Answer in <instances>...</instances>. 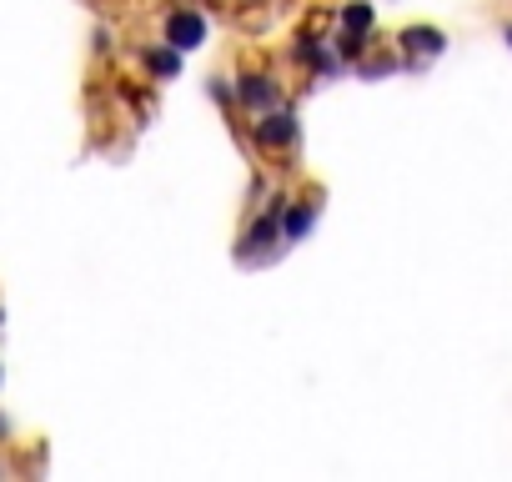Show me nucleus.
Returning a JSON list of instances; mask_svg holds the SVG:
<instances>
[{
    "label": "nucleus",
    "instance_id": "nucleus-4",
    "mask_svg": "<svg viewBox=\"0 0 512 482\" xmlns=\"http://www.w3.org/2000/svg\"><path fill=\"white\" fill-rule=\"evenodd\" d=\"M236 106H246V111H272V106H282V86L272 81V76H262V71H246V76H236Z\"/></svg>",
    "mask_w": 512,
    "mask_h": 482
},
{
    "label": "nucleus",
    "instance_id": "nucleus-10",
    "mask_svg": "<svg viewBox=\"0 0 512 482\" xmlns=\"http://www.w3.org/2000/svg\"><path fill=\"white\" fill-rule=\"evenodd\" d=\"M0 437H11V422L6 417H0Z\"/></svg>",
    "mask_w": 512,
    "mask_h": 482
},
{
    "label": "nucleus",
    "instance_id": "nucleus-8",
    "mask_svg": "<svg viewBox=\"0 0 512 482\" xmlns=\"http://www.w3.org/2000/svg\"><path fill=\"white\" fill-rule=\"evenodd\" d=\"M372 26H377V11L367 6V0H352V6H342V31H352V36H372Z\"/></svg>",
    "mask_w": 512,
    "mask_h": 482
},
{
    "label": "nucleus",
    "instance_id": "nucleus-2",
    "mask_svg": "<svg viewBox=\"0 0 512 482\" xmlns=\"http://www.w3.org/2000/svg\"><path fill=\"white\" fill-rule=\"evenodd\" d=\"M297 136H302V126L287 106H272V111H262V121H256V146L262 151H287V146H297Z\"/></svg>",
    "mask_w": 512,
    "mask_h": 482
},
{
    "label": "nucleus",
    "instance_id": "nucleus-5",
    "mask_svg": "<svg viewBox=\"0 0 512 482\" xmlns=\"http://www.w3.org/2000/svg\"><path fill=\"white\" fill-rule=\"evenodd\" d=\"M397 46H402L407 56H422V61H427V56H442V51H447V36H442L437 26H407V31L397 36Z\"/></svg>",
    "mask_w": 512,
    "mask_h": 482
},
{
    "label": "nucleus",
    "instance_id": "nucleus-6",
    "mask_svg": "<svg viewBox=\"0 0 512 482\" xmlns=\"http://www.w3.org/2000/svg\"><path fill=\"white\" fill-rule=\"evenodd\" d=\"M141 61H146V71H151L156 81H176V76H181V51L166 46V41H161V46H146Z\"/></svg>",
    "mask_w": 512,
    "mask_h": 482
},
{
    "label": "nucleus",
    "instance_id": "nucleus-1",
    "mask_svg": "<svg viewBox=\"0 0 512 482\" xmlns=\"http://www.w3.org/2000/svg\"><path fill=\"white\" fill-rule=\"evenodd\" d=\"M282 211H287V196H272V206L256 216L246 226V236L236 241V262H262L277 252V241H282Z\"/></svg>",
    "mask_w": 512,
    "mask_h": 482
},
{
    "label": "nucleus",
    "instance_id": "nucleus-11",
    "mask_svg": "<svg viewBox=\"0 0 512 482\" xmlns=\"http://www.w3.org/2000/svg\"><path fill=\"white\" fill-rule=\"evenodd\" d=\"M507 46H512V26H507Z\"/></svg>",
    "mask_w": 512,
    "mask_h": 482
},
{
    "label": "nucleus",
    "instance_id": "nucleus-7",
    "mask_svg": "<svg viewBox=\"0 0 512 482\" xmlns=\"http://www.w3.org/2000/svg\"><path fill=\"white\" fill-rule=\"evenodd\" d=\"M312 221H317V201H302V206L282 211V241H302L312 231Z\"/></svg>",
    "mask_w": 512,
    "mask_h": 482
},
{
    "label": "nucleus",
    "instance_id": "nucleus-9",
    "mask_svg": "<svg viewBox=\"0 0 512 482\" xmlns=\"http://www.w3.org/2000/svg\"><path fill=\"white\" fill-rule=\"evenodd\" d=\"M211 101H221V106H231V101H236V91H231V81H211Z\"/></svg>",
    "mask_w": 512,
    "mask_h": 482
},
{
    "label": "nucleus",
    "instance_id": "nucleus-3",
    "mask_svg": "<svg viewBox=\"0 0 512 482\" xmlns=\"http://www.w3.org/2000/svg\"><path fill=\"white\" fill-rule=\"evenodd\" d=\"M161 41H166V46H176L181 56H186V51H196V46L206 41V16H201V11H191V6L171 11V16L161 21Z\"/></svg>",
    "mask_w": 512,
    "mask_h": 482
}]
</instances>
